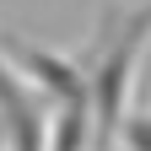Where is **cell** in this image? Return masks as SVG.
Returning <instances> with one entry per match:
<instances>
[{
    "label": "cell",
    "instance_id": "6da1fadb",
    "mask_svg": "<svg viewBox=\"0 0 151 151\" xmlns=\"http://www.w3.org/2000/svg\"><path fill=\"white\" fill-rule=\"evenodd\" d=\"M151 49V0H140L135 11H113L97 43H92L86 65H92V113H97V151L119 140V124L135 97V76Z\"/></svg>",
    "mask_w": 151,
    "mask_h": 151
},
{
    "label": "cell",
    "instance_id": "7a4b0ae2",
    "mask_svg": "<svg viewBox=\"0 0 151 151\" xmlns=\"http://www.w3.org/2000/svg\"><path fill=\"white\" fill-rule=\"evenodd\" d=\"M0 124H6V151H49V103L27 92V76L0 49Z\"/></svg>",
    "mask_w": 151,
    "mask_h": 151
},
{
    "label": "cell",
    "instance_id": "3957f363",
    "mask_svg": "<svg viewBox=\"0 0 151 151\" xmlns=\"http://www.w3.org/2000/svg\"><path fill=\"white\" fill-rule=\"evenodd\" d=\"M119 140H124L129 151H151V113H124Z\"/></svg>",
    "mask_w": 151,
    "mask_h": 151
},
{
    "label": "cell",
    "instance_id": "277c9868",
    "mask_svg": "<svg viewBox=\"0 0 151 151\" xmlns=\"http://www.w3.org/2000/svg\"><path fill=\"white\" fill-rule=\"evenodd\" d=\"M0 151H6V124H0Z\"/></svg>",
    "mask_w": 151,
    "mask_h": 151
}]
</instances>
